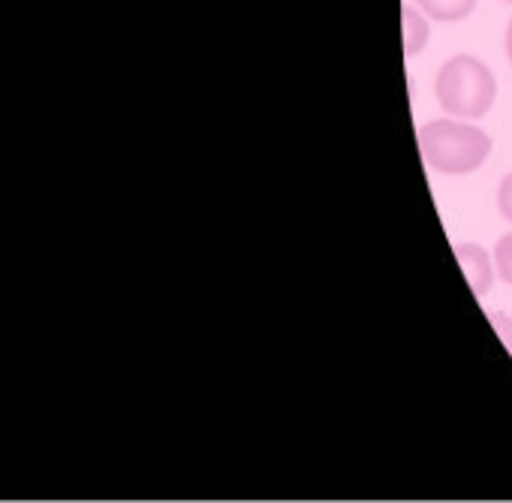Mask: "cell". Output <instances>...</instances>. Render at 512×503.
<instances>
[{
    "label": "cell",
    "mask_w": 512,
    "mask_h": 503,
    "mask_svg": "<svg viewBox=\"0 0 512 503\" xmlns=\"http://www.w3.org/2000/svg\"><path fill=\"white\" fill-rule=\"evenodd\" d=\"M419 148L428 169L440 175H470L491 154V136L461 121H428L419 130Z\"/></svg>",
    "instance_id": "6da1fadb"
},
{
    "label": "cell",
    "mask_w": 512,
    "mask_h": 503,
    "mask_svg": "<svg viewBox=\"0 0 512 503\" xmlns=\"http://www.w3.org/2000/svg\"><path fill=\"white\" fill-rule=\"evenodd\" d=\"M437 103L464 121H479L491 112L497 97L494 73L473 55H452L434 79Z\"/></svg>",
    "instance_id": "7a4b0ae2"
},
{
    "label": "cell",
    "mask_w": 512,
    "mask_h": 503,
    "mask_svg": "<svg viewBox=\"0 0 512 503\" xmlns=\"http://www.w3.org/2000/svg\"><path fill=\"white\" fill-rule=\"evenodd\" d=\"M455 260H458V266H461V272H464V278H467L473 296L482 299V296L491 290L494 272H497V269L491 266L488 254H485V250H482L479 244L464 241V244H455Z\"/></svg>",
    "instance_id": "3957f363"
},
{
    "label": "cell",
    "mask_w": 512,
    "mask_h": 503,
    "mask_svg": "<svg viewBox=\"0 0 512 503\" xmlns=\"http://www.w3.org/2000/svg\"><path fill=\"white\" fill-rule=\"evenodd\" d=\"M401 28H404V55L407 58H416L425 49L428 34H431L425 13L416 4H404L401 7Z\"/></svg>",
    "instance_id": "277c9868"
},
{
    "label": "cell",
    "mask_w": 512,
    "mask_h": 503,
    "mask_svg": "<svg viewBox=\"0 0 512 503\" xmlns=\"http://www.w3.org/2000/svg\"><path fill=\"white\" fill-rule=\"evenodd\" d=\"M413 4L434 22H461L473 13L476 0H413Z\"/></svg>",
    "instance_id": "5b68a950"
},
{
    "label": "cell",
    "mask_w": 512,
    "mask_h": 503,
    "mask_svg": "<svg viewBox=\"0 0 512 503\" xmlns=\"http://www.w3.org/2000/svg\"><path fill=\"white\" fill-rule=\"evenodd\" d=\"M494 269H497V275L512 287V232L503 235V238L497 241V250H494Z\"/></svg>",
    "instance_id": "8992f818"
},
{
    "label": "cell",
    "mask_w": 512,
    "mask_h": 503,
    "mask_svg": "<svg viewBox=\"0 0 512 503\" xmlns=\"http://www.w3.org/2000/svg\"><path fill=\"white\" fill-rule=\"evenodd\" d=\"M497 208H500V214L512 223V172L500 181V187H497Z\"/></svg>",
    "instance_id": "52a82bcc"
},
{
    "label": "cell",
    "mask_w": 512,
    "mask_h": 503,
    "mask_svg": "<svg viewBox=\"0 0 512 503\" xmlns=\"http://www.w3.org/2000/svg\"><path fill=\"white\" fill-rule=\"evenodd\" d=\"M491 326L497 329L500 341H503V344H506V350L512 353V317H509V314H503V311H494V314H491Z\"/></svg>",
    "instance_id": "ba28073f"
},
{
    "label": "cell",
    "mask_w": 512,
    "mask_h": 503,
    "mask_svg": "<svg viewBox=\"0 0 512 503\" xmlns=\"http://www.w3.org/2000/svg\"><path fill=\"white\" fill-rule=\"evenodd\" d=\"M503 52H506V58H509V64H512V19H509V25H506V37H503Z\"/></svg>",
    "instance_id": "9c48e42d"
},
{
    "label": "cell",
    "mask_w": 512,
    "mask_h": 503,
    "mask_svg": "<svg viewBox=\"0 0 512 503\" xmlns=\"http://www.w3.org/2000/svg\"><path fill=\"white\" fill-rule=\"evenodd\" d=\"M503 4H512V0H503Z\"/></svg>",
    "instance_id": "30bf717a"
}]
</instances>
